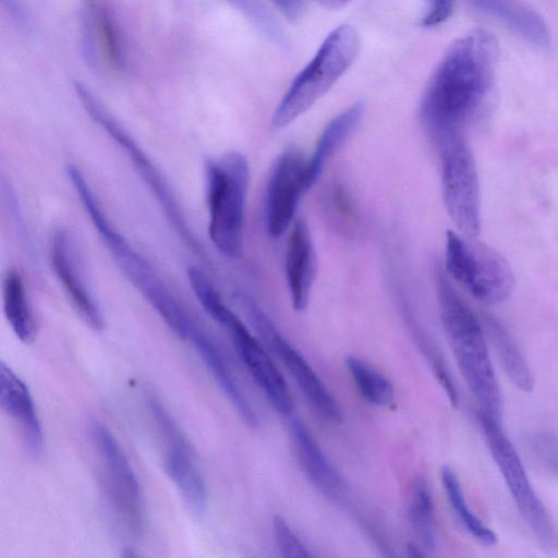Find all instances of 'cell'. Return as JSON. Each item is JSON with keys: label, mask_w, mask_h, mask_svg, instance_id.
Instances as JSON below:
<instances>
[{"label": "cell", "mask_w": 558, "mask_h": 558, "mask_svg": "<svg viewBox=\"0 0 558 558\" xmlns=\"http://www.w3.org/2000/svg\"><path fill=\"white\" fill-rule=\"evenodd\" d=\"M497 41L476 28L450 45L433 72L420 105L422 125L434 144L465 134L493 87Z\"/></svg>", "instance_id": "1"}, {"label": "cell", "mask_w": 558, "mask_h": 558, "mask_svg": "<svg viewBox=\"0 0 558 558\" xmlns=\"http://www.w3.org/2000/svg\"><path fill=\"white\" fill-rule=\"evenodd\" d=\"M436 294L446 338L480 412L501 423L504 400L481 318L441 269L436 271Z\"/></svg>", "instance_id": "2"}, {"label": "cell", "mask_w": 558, "mask_h": 558, "mask_svg": "<svg viewBox=\"0 0 558 558\" xmlns=\"http://www.w3.org/2000/svg\"><path fill=\"white\" fill-rule=\"evenodd\" d=\"M208 234L226 257L238 258L243 250L250 166L240 151H226L205 160Z\"/></svg>", "instance_id": "3"}, {"label": "cell", "mask_w": 558, "mask_h": 558, "mask_svg": "<svg viewBox=\"0 0 558 558\" xmlns=\"http://www.w3.org/2000/svg\"><path fill=\"white\" fill-rule=\"evenodd\" d=\"M73 87L90 119L124 151L123 154L130 160L134 171L149 190L180 240L197 256L205 258L204 247L191 229L171 184L155 161L86 85L76 81Z\"/></svg>", "instance_id": "4"}, {"label": "cell", "mask_w": 558, "mask_h": 558, "mask_svg": "<svg viewBox=\"0 0 558 558\" xmlns=\"http://www.w3.org/2000/svg\"><path fill=\"white\" fill-rule=\"evenodd\" d=\"M359 50L360 38L354 27L343 24L331 31L278 102L271 126L287 128L305 113L347 72Z\"/></svg>", "instance_id": "5"}, {"label": "cell", "mask_w": 558, "mask_h": 558, "mask_svg": "<svg viewBox=\"0 0 558 558\" xmlns=\"http://www.w3.org/2000/svg\"><path fill=\"white\" fill-rule=\"evenodd\" d=\"M196 298L206 313L228 331L241 361L269 403L280 414L290 415L293 411L290 388L264 343L226 305L215 284L201 287Z\"/></svg>", "instance_id": "6"}, {"label": "cell", "mask_w": 558, "mask_h": 558, "mask_svg": "<svg viewBox=\"0 0 558 558\" xmlns=\"http://www.w3.org/2000/svg\"><path fill=\"white\" fill-rule=\"evenodd\" d=\"M445 267L457 282L485 304H499L512 292L513 272L504 256L461 233L448 231L446 234Z\"/></svg>", "instance_id": "7"}, {"label": "cell", "mask_w": 558, "mask_h": 558, "mask_svg": "<svg viewBox=\"0 0 558 558\" xmlns=\"http://www.w3.org/2000/svg\"><path fill=\"white\" fill-rule=\"evenodd\" d=\"M440 163V186L446 210L459 230L476 239L481 230V196L474 156L465 134L435 143Z\"/></svg>", "instance_id": "8"}, {"label": "cell", "mask_w": 558, "mask_h": 558, "mask_svg": "<svg viewBox=\"0 0 558 558\" xmlns=\"http://www.w3.org/2000/svg\"><path fill=\"white\" fill-rule=\"evenodd\" d=\"M478 421L499 472L515 507L538 543L550 549L555 543V530L543 501L535 493L522 461L505 434L501 423L478 412Z\"/></svg>", "instance_id": "9"}, {"label": "cell", "mask_w": 558, "mask_h": 558, "mask_svg": "<svg viewBox=\"0 0 558 558\" xmlns=\"http://www.w3.org/2000/svg\"><path fill=\"white\" fill-rule=\"evenodd\" d=\"M239 301L258 339L284 365L319 415L333 424L341 423V408L324 385L305 357L286 339L267 314L247 295H239Z\"/></svg>", "instance_id": "10"}, {"label": "cell", "mask_w": 558, "mask_h": 558, "mask_svg": "<svg viewBox=\"0 0 558 558\" xmlns=\"http://www.w3.org/2000/svg\"><path fill=\"white\" fill-rule=\"evenodd\" d=\"M90 434L110 505L122 524L137 536L144 527L145 507L135 472L114 435L104 423L92 422Z\"/></svg>", "instance_id": "11"}, {"label": "cell", "mask_w": 558, "mask_h": 558, "mask_svg": "<svg viewBox=\"0 0 558 558\" xmlns=\"http://www.w3.org/2000/svg\"><path fill=\"white\" fill-rule=\"evenodd\" d=\"M307 159L295 147L286 148L274 160L265 190V227L268 235L279 239L295 220L306 184Z\"/></svg>", "instance_id": "12"}, {"label": "cell", "mask_w": 558, "mask_h": 558, "mask_svg": "<svg viewBox=\"0 0 558 558\" xmlns=\"http://www.w3.org/2000/svg\"><path fill=\"white\" fill-rule=\"evenodd\" d=\"M147 403L166 440L165 471L191 511L202 514L207 502V487L203 473L180 428L162 403L154 395L147 397Z\"/></svg>", "instance_id": "13"}, {"label": "cell", "mask_w": 558, "mask_h": 558, "mask_svg": "<svg viewBox=\"0 0 558 558\" xmlns=\"http://www.w3.org/2000/svg\"><path fill=\"white\" fill-rule=\"evenodd\" d=\"M49 256L53 272L78 316L94 330L105 326L101 308L85 278L76 244L64 228L52 231Z\"/></svg>", "instance_id": "14"}, {"label": "cell", "mask_w": 558, "mask_h": 558, "mask_svg": "<svg viewBox=\"0 0 558 558\" xmlns=\"http://www.w3.org/2000/svg\"><path fill=\"white\" fill-rule=\"evenodd\" d=\"M82 43L86 59L104 63L113 71L125 66L122 36L109 8L102 0H84L82 7Z\"/></svg>", "instance_id": "15"}, {"label": "cell", "mask_w": 558, "mask_h": 558, "mask_svg": "<svg viewBox=\"0 0 558 558\" xmlns=\"http://www.w3.org/2000/svg\"><path fill=\"white\" fill-rule=\"evenodd\" d=\"M284 274L291 305L303 312L310 302L317 276V254L313 236L303 217L293 221L284 254Z\"/></svg>", "instance_id": "16"}, {"label": "cell", "mask_w": 558, "mask_h": 558, "mask_svg": "<svg viewBox=\"0 0 558 558\" xmlns=\"http://www.w3.org/2000/svg\"><path fill=\"white\" fill-rule=\"evenodd\" d=\"M0 404L20 426L27 450L39 456L45 438L33 397L26 384L3 362L0 366Z\"/></svg>", "instance_id": "17"}, {"label": "cell", "mask_w": 558, "mask_h": 558, "mask_svg": "<svg viewBox=\"0 0 558 558\" xmlns=\"http://www.w3.org/2000/svg\"><path fill=\"white\" fill-rule=\"evenodd\" d=\"M292 438L301 466L311 482L325 495L338 499L344 495L345 482L324 452L311 430L299 420L291 424Z\"/></svg>", "instance_id": "18"}, {"label": "cell", "mask_w": 558, "mask_h": 558, "mask_svg": "<svg viewBox=\"0 0 558 558\" xmlns=\"http://www.w3.org/2000/svg\"><path fill=\"white\" fill-rule=\"evenodd\" d=\"M187 342L194 347L205 366L211 373L223 393L228 397L242 421L252 428L258 427V414L233 376L213 339L199 328L191 336Z\"/></svg>", "instance_id": "19"}, {"label": "cell", "mask_w": 558, "mask_h": 558, "mask_svg": "<svg viewBox=\"0 0 558 558\" xmlns=\"http://www.w3.org/2000/svg\"><path fill=\"white\" fill-rule=\"evenodd\" d=\"M476 10L500 21L529 44L545 48L550 32L543 16L521 0H469Z\"/></svg>", "instance_id": "20"}, {"label": "cell", "mask_w": 558, "mask_h": 558, "mask_svg": "<svg viewBox=\"0 0 558 558\" xmlns=\"http://www.w3.org/2000/svg\"><path fill=\"white\" fill-rule=\"evenodd\" d=\"M363 113V102H355L332 118L324 128L317 138L313 154L306 162L307 190L315 185L326 163L357 129Z\"/></svg>", "instance_id": "21"}, {"label": "cell", "mask_w": 558, "mask_h": 558, "mask_svg": "<svg viewBox=\"0 0 558 558\" xmlns=\"http://www.w3.org/2000/svg\"><path fill=\"white\" fill-rule=\"evenodd\" d=\"M481 322L487 342L492 345L511 383L521 391H533V373L512 335L490 314L484 313Z\"/></svg>", "instance_id": "22"}, {"label": "cell", "mask_w": 558, "mask_h": 558, "mask_svg": "<svg viewBox=\"0 0 558 558\" xmlns=\"http://www.w3.org/2000/svg\"><path fill=\"white\" fill-rule=\"evenodd\" d=\"M2 304L5 318L15 336L24 343L36 338L37 323L21 272L14 268L2 280Z\"/></svg>", "instance_id": "23"}, {"label": "cell", "mask_w": 558, "mask_h": 558, "mask_svg": "<svg viewBox=\"0 0 558 558\" xmlns=\"http://www.w3.org/2000/svg\"><path fill=\"white\" fill-rule=\"evenodd\" d=\"M440 478L448 502L463 529L482 545L494 546L497 543L496 534L470 509L454 471L442 466Z\"/></svg>", "instance_id": "24"}, {"label": "cell", "mask_w": 558, "mask_h": 558, "mask_svg": "<svg viewBox=\"0 0 558 558\" xmlns=\"http://www.w3.org/2000/svg\"><path fill=\"white\" fill-rule=\"evenodd\" d=\"M409 520L420 545L427 554L432 553L436 547L434 504L429 486L422 476L413 481Z\"/></svg>", "instance_id": "25"}, {"label": "cell", "mask_w": 558, "mask_h": 558, "mask_svg": "<svg viewBox=\"0 0 558 558\" xmlns=\"http://www.w3.org/2000/svg\"><path fill=\"white\" fill-rule=\"evenodd\" d=\"M345 365L365 401L377 407H389L393 402V385L383 373L355 355L347 356Z\"/></svg>", "instance_id": "26"}, {"label": "cell", "mask_w": 558, "mask_h": 558, "mask_svg": "<svg viewBox=\"0 0 558 558\" xmlns=\"http://www.w3.org/2000/svg\"><path fill=\"white\" fill-rule=\"evenodd\" d=\"M240 11L260 33L276 43L284 41L280 24L263 0H226Z\"/></svg>", "instance_id": "27"}, {"label": "cell", "mask_w": 558, "mask_h": 558, "mask_svg": "<svg viewBox=\"0 0 558 558\" xmlns=\"http://www.w3.org/2000/svg\"><path fill=\"white\" fill-rule=\"evenodd\" d=\"M271 527L275 543L281 556L288 558H305L313 556L307 545L293 531L283 517L278 514L274 515Z\"/></svg>", "instance_id": "28"}, {"label": "cell", "mask_w": 558, "mask_h": 558, "mask_svg": "<svg viewBox=\"0 0 558 558\" xmlns=\"http://www.w3.org/2000/svg\"><path fill=\"white\" fill-rule=\"evenodd\" d=\"M532 447L541 461L558 477V437L550 432H538Z\"/></svg>", "instance_id": "29"}, {"label": "cell", "mask_w": 558, "mask_h": 558, "mask_svg": "<svg viewBox=\"0 0 558 558\" xmlns=\"http://www.w3.org/2000/svg\"><path fill=\"white\" fill-rule=\"evenodd\" d=\"M454 7V0H426V12L422 23L424 26L434 27L446 22Z\"/></svg>", "instance_id": "30"}, {"label": "cell", "mask_w": 558, "mask_h": 558, "mask_svg": "<svg viewBox=\"0 0 558 558\" xmlns=\"http://www.w3.org/2000/svg\"><path fill=\"white\" fill-rule=\"evenodd\" d=\"M277 9L289 20L294 21L302 16L306 0H271Z\"/></svg>", "instance_id": "31"}, {"label": "cell", "mask_w": 558, "mask_h": 558, "mask_svg": "<svg viewBox=\"0 0 558 558\" xmlns=\"http://www.w3.org/2000/svg\"><path fill=\"white\" fill-rule=\"evenodd\" d=\"M2 2L19 24L25 23V12L19 0H2Z\"/></svg>", "instance_id": "32"}, {"label": "cell", "mask_w": 558, "mask_h": 558, "mask_svg": "<svg viewBox=\"0 0 558 558\" xmlns=\"http://www.w3.org/2000/svg\"><path fill=\"white\" fill-rule=\"evenodd\" d=\"M322 7L338 10L345 7L351 0H316Z\"/></svg>", "instance_id": "33"}]
</instances>
